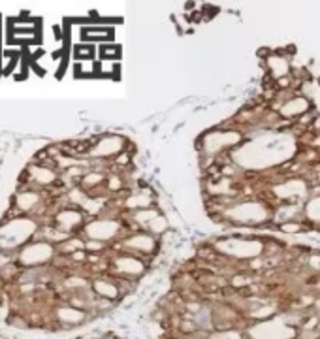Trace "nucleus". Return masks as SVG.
I'll use <instances>...</instances> for the list:
<instances>
[{"mask_svg":"<svg viewBox=\"0 0 320 339\" xmlns=\"http://www.w3.org/2000/svg\"><path fill=\"white\" fill-rule=\"evenodd\" d=\"M111 36H113V29H107V27H85L83 29V38L93 40V42L107 43Z\"/></svg>","mask_w":320,"mask_h":339,"instance_id":"obj_1","label":"nucleus"},{"mask_svg":"<svg viewBox=\"0 0 320 339\" xmlns=\"http://www.w3.org/2000/svg\"><path fill=\"white\" fill-rule=\"evenodd\" d=\"M74 59L77 63L81 61H96V47L91 42H83L74 45Z\"/></svg>","mask_w":320,"mask_h":339,"instance_id":"obj_2","label":"nucleus"},{"mask_svg":"<svg viewBox=\"0 0 320 339\" xmlns=\"http://www.w3.org/2000/svg\"><path fill=\"white\" fill-rule=\"evenodd\" d=\"M100 61H113V63H119L121 61V45L119 43H113V42H107V43H102L100 49Z\"/></svg>","mask_w":320,"mask_h":339,"instance_id":"obj_3","label":"nucleus"},{"mask_svg":"<svg viewBox=\"0 0 320 339\" xmlns=\"http://www.w3.org/2000/svg\"><path fill=\"white\" fill-rule=\"evenodd\" d=\"M119 72H121V63L98 61V77H111V79H117Z\"/></svg>","mask_w":320,"mask_h":339,"instance_id":"obj_4","label":"nucleus"}]
</instances>
